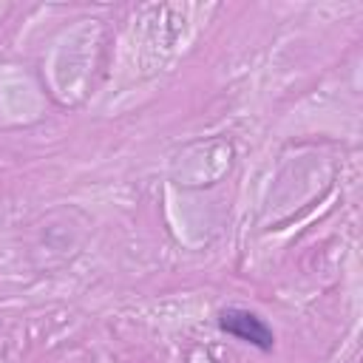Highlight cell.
Here are the masks:
<instances>
[{"mask_svg": "<svg viewBox=\"0 0 363 363\" xmlns=\"http://www.w3.org/2000/svg\"><path fill=\"white\" fill-rule=\"evenodd\" d=\"M218 326L227 335H233V337H238V340H244V343H250V346H255L261 352H269L272 343H275L272 329L264 323V318H258L250 309H238V306L221 309L218 312Z\"/></svg>", "mask_w": 363, "mask_h": 363, "instance_id": "cell-1", "label": "cell"}]
</instances>
